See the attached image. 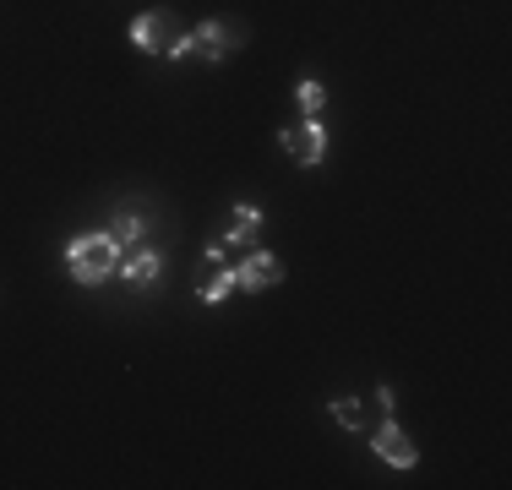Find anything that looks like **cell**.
<instances>
[{
    "mask_svg": "<svg viewBox=\"0 0 512 490\" xmlns=\"http://www.w3.org/2000/svg\"><path fill=\"white\" fill-rule=\"evenodd\" d=\"M387 414H398V392L393 387H376L371 392V420H387Z\"/></svg>",
    "mask_w": 512,
    "mask_h": 490,
    "instance_id": "obj_13",
    "label": "cell"
},
{
    "mask_svg": "<svg viewBox=\"0 0 512 490\" xmlns=\"http://www.w3.org/2000/svg\"><path fill=\"white\" fill-rule=\"evenodd\" d=\"M66 273H71V284H82V289H99L104 278H115L120 273V245L109 229H99V235H77L66 245Z\"/></svg>",
    "mask_w": 512,
    "mask_h": 490,
    "instance_id": "obj_1",
    "label": "cell"
},
{
    "mask_svg": "<svg viewBox=\"0 0 512 490\" xmlns=\"http://www.w3.org/2000/svg\"><path fill=\"white\" fill-rule=\"evenodd\" d=\"M278 147H284V153L295 158L300 169H316V164L327 158V126H322L316 115H306L300 126H284V131H278Z\"/></svg>",
    "mask_w": 512,
    "mask_h": 490,
    "instance_id": "obj_3",
    "label": "cell"
},
{
    "mask_svg": "<svg viewBox=\"0 0 512 490\" xmlns=\"http://www.w3.org/2000/svg\"><path fill=\"white\" fill-rule=\"evenodd\" d=\"M262 224H267L262 207L240 202V207H235V224H229V235H224V251H229V245H251L256 235H262Z\"/></svg>",
    "mask_w": 512,
    "mask_h": 490,
    "instance_id": "obj_9",
    "label": "cell"
},
{
    "mask_svg": "<svg viewBox=\"0 0 512 490\" xmlns=\"http://www.w3.org/2000/svg\"><path fill=\"white\" fill-rule=\"evenodd\" d=\"M235 289V262H224V240H213L202 251V273H197V300L202 305H224Z\"/></svg>",
    "mask_w": 512,
    "mask_h": 490,
    "instance_id": "obj_6",
    "label": "cell"
},
{
    "mask_svg": "<svg viewBox=\"0 0 512 490\" xmlns=\"http://www.w3.org/2000/svg\"><path fill=\"white\" fill-rule=\"evenodd\" d=\"M120 273H126L137 289H153L158 273H164V256H158V245H131V251H120Z\"/></svg>",
    "mask_w": 512,
    "mask_h": 490,
    "instance_id": "obj_8",
    "label": "cell"
},
{
    "mask_svg": "<svg viewBox=\"0 0 512 490\" xmlns=\"http://www.w3.org/2000/svg\"><path fill=\"white\" fill-rule=\"evenodd\" d=\"M365 436H371V452H376V458L393 463V469H414V463H420V447L409 441V431L393 420V414H387V420H376Z\"/></svg>",
    "mask_w": 512,
    "mask_h": 490,
    "instance_id": "obj_5",
    "label": "cell"
},
{
    "mask_svg": "<svg viewBox=\"0 0 512 490\" xmlns=\"http://www.w3.org/2000/svg\"><path fill=\"white\" fill-rule=\"evenodd\" d=\"M126 39H131V49H142V55H164V49L180 39V22H175V11H142V17H131Z\"/></svg>",
    "mask_w": 512,
    "mask_h": 490,
    "instance_id": "obj_4",
    "label": "cell"
},
{
    "mask_svg": "<svg viewBox=\"0 0 512 490\" xmlns=\"http://www.w3.org/2000/svg\"><path fill=\"white\" fill-rule=\"evenodd\" d=\"M333 420L344 425V431H371V425H376L371 414H365V403H355V398H338L333 403Z\"/></svg>",
    "mask_w": 512,
    "mask_h": 490,
    "instance_id": "obj_11",
    "label": "cell"
},
{
    "mask_svg": "<svg viewBox=\"0 0 512 490\" xmlns=\"http://www.w3.org/2000/svg\"><path fill=\"white\" fill-rule=\"evenodd\" d=\"M109 235H115L120 251H131V245H142V235H148V218H142V213H131V207H120V213H115V224H109Z\"/></svg>",
    "mask_w": 512,
    "mask_h": 490,
    "instance_id": "obj_10",
    "label": "cell"
},
{
    "mask_svg": "<svg viewBox=\"0 0 512 490\" xmlns=\"http://www.w3.org/2000/svg\"><path fill=\"white\" fill-rule=\"evenodd\" d=\"M295 104L306 109V115H316V109L327 104V88H322L316 77H300V82H295Z\"/></svg>",
    "mask_w": 512,
    "mask_h": 490,
    "instance_id": "obj_12",
    "label": "cell"
},
{
    "mask_svg": "<svg viewBox=\"0 0 512 490\" xmlns=\"http://www.w3.org/2000/svg\"><path fill=\"white\" fill-rule=\"evenodd\" d=\"M273 284H284V256H273V251H246V262H235V289H273Z\"/></svg>",
    "mask_w": 512,
    "mask_h": 490,
    "instance_id": "obj_7",
    "label": "cell"
},
{
    "mask_svg": "<svg viewBox=\"0 0 512 490\" xmlns=\"http://www.w3.org/2000/svg\"><path fill=\"white\" fill-rule=\"evenodd\" d=\"M240 44H246V28H240V22H218L213 17V22H197L191 33H180L164 55L169 60H207V66H218V60H229Z\"/></svg>",
    "mask_w": 512,
    "mask_h": 490,
    "instance_id": "obj_2",
    "label": "cell"
}]
</instances>
